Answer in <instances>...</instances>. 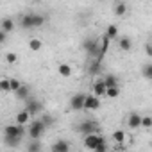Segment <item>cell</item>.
<instances>
[{"instance_id": "cell-8", "label": "cell", "mask_w": 152, "mask_h": 152, "mask_svg": "<svg viewBox=\"0 0 152 152\" xmlns=\"http://www.w3.org/2000/svg\"><path fill=\"white\" fill-rule=\"evenodd\" d=\"M100 107V99L93 93V95H88L86 97V100H84V109L86 111H95V109H99Z\"/></svg>"}, {"instance_id": "cell-3", "label": "cell", "mask_w": 152, "mask_h": 152, "mask_svg": "<svg viewBox=\"0 0 152 152\" xmlns=\"http://www.w3.org/2000/svg\"><path fill=\"white\" fill-rule=\"evenodd\" d=\"M102 141H106V138H104L102 134H99V132L86 134V136H84V148H88V150H95V148L99 147V143H102Z\"/></svg>"}, {"instance_id": "cell-12", "label": "cell", "mask_w": 152, "mask_h": 152, "mask_svg": "<svg viewBox=\"0 0 152 152\" xmlns=\"http://www.w3.org/2000/svg\"><path fill=\"white\" fill-rule=\"evenodd\" d=\"M118 47H120L122 52H131L132 50V39L129 36H124V38L118 39Z\"/></svg>"}, {"instance_id": "cell-28", "label": "cell", "mask_w": 152, "mask_h": 152, "mask_svg": "<svg viewBox=\"0 0 152 152\" xmlns=\"http://www.w3.org/2000/svg\"><path fill=\"white\" fill-rule=\"evenodd\" d=\"M18 61V56L15 54V52H7L6 54V63H9V64H15Z\"/></svg>"}, {"instance_id": "cell-1", "label": "cell", "mask_w": 152, "mask_h": 152, "mask_svg": "<svg viewBox=\"0 0 152 152\" xmlns=\"http://www.w3.org/2000/svg\"><path fill=\"white\" fill-rule=\"evenodd\" d=\"M23 136H25V127L22 124H9L4 127V141L7 147H18Z\"/></svg>"}, {"instance_id": "cell-19", "label": "cell", "mask_w": 152, "mask_h": 152, "mask_svg": "<svg viewBox=\"0 0 152 152\" xmlns=\"http://www.w3.org/2000/svg\"><path fill=\"white\" fill-rule=\"evenodd\" d=\"M113 11H115V16H124V15L127 13V6H125L124 2H118Z\"/></svg>"}, {"instance_id": "cell-23", "label": "cell", "mask_w": 152, "mask_h": 152, "mask_svg": "<svg viewBox=\"0 0 152 152\" xmlns=\"http://www.w3.org/2000/svg\"><path fill=\"white\" fill-rule=\"evenodd\" d=\"M118 95H120L118 86H111V88H107V91H106V97H107V99H116Z\"/></svg>"}, {"instance_id": "cell-4", "label": "cell", "mask_w": 152, "mask_h": 152, "mask_svg": "<svg viewBox=\"0 0 152 152\" xmlns=\"http://www.w3.org/2000/svg\"><path fill=\"white\" fill-rule=\"evenodd\" d=\"M83 48L86 50V54L90 57H95L100 50V39H95V38H86L84 43H83Z\"/></svg>"}, {"instance_id": "cell-16", "label": "cell", "mask_w": 152, "mask_h": 152, "mask_svg": "<svg viewBox=\"0 0 152 152\" xmlns=\"http://www.w3.org/2000/svg\"><path fill=\"white\" fill-rule=\"evenodd\" d=\"M29 120H31V113H29L27 109H23V111H20V113L16 115V124L25 125V124H29Z\"/></svg>"}, {"instance_id": "cell-31", "label": "cell", "mask_w": 152, "mask_h": 152, "mask_svg": "<svg viewBox=\"0 0 152 152\" xmlns=\"http://www.w3.org/2000/svg\"><path fill=\"white\" fill-rule=\"evenodd\" d=\"M41 122L48 127V125H52V124H54V118H52L50 115H45V113H43V115H41Z\"/></svg>"}, {"instance_id": "cell-22", "label": "cell", "mask_w": 152, "mask_h": 152, "mask_svg": "<svg viewBox=\"0 0 152 152\" xmlns=\"http://www.w3.org/2000/svg\"><path fill=\"white\" fill-rule=\"evenodd\" d=\"M106 34L111 38V39H115V38H118V27L115 25V23H111L109 27H107V31H106Z\"/></svg>"}, {"instance_id": "cell-7", "label": "cell", "mask_w": 152, "mask_h": 152, "mask_svg": "<svg viewBox=\"0 0 152 152\" xmlns=\"http://www.w3.org/2000/svg\"><path fill=\"white\" fill-rule=\"evenodd\" d=\"M25 109L31 113V116H34V115H38V113L43 111V104H41L39 100H36L34 97H29V99L25 100Z\"/></svg>"}, {"instance_id": "cell-14", "label": "cell", "mask_w": 152, "mask_h": 152, "mask_svg": "<svg viewBox=\"0 0 152 152\" xmlns=\"http://www.w3.org/2000/svg\"><path fill=\"white\" fill-rule=\"evenodd\" d=\"M57 72H59V75L61 77H72V66L70 64H66V63H61V64H57Z\"/></svg>"}, {"instance_id": "cell-17", "label": "cell", "mask_w": 152, "mask_h": 152, "mask_svg": "<svg viewBox=\"0 0 152 152\" xmlns=\"http://www.w3.org/2000/svg\"><path fill=\"white\" fill-rule=\"evenodd\" d=\"M41 47H43L41 39H38V38H31V39H29V48H31L32 52H39Z\"/></svg>"}, {"instance_id": "cell-30", "label": "cell", "mask_w": 152, "mask_h": 152, "mask_svg": "<svg viewBox=\"0 0 152 152\" xmlns=\"http://www.w3.org/2000/svg\"><path fill=\"white\" fill-rule=\"evenodd\" d=\"M45 23V16L43 15H34V27H41Z\"/></svg>"}, {"instance_id": "cell-27", "label": "cell", "mask_w": 152, "mask_h": 152, "mask_svg": "<svg viewBox=\"0 0 152 152\" xmlns=\"http://www.w3.org/2000/svg\"><path fill=\"white\" fill-rule=\"evenodd\" d=\"M0 90H2L4 93H9V91H11V81H9V79L0 81Z\"/></svg>"}, {"instance_id": "cell-20", "label": "cell", "mask_w": 152, "mask_h": 152, "mask_svg": "<svg viewBox=\"0 0 152 152\" xmlns=\"http://www.w3.org/2000/svg\"><path fill=\"white\" fill-rule=\"evenodd\" d=\"M141 73H143V77H145V79L152 81V63H147V64H143V68H141Z\"/></svg>"}, {"instance_id": "cell-18", "label": "cell", "mask_w": 152, "mask_h": 152, "mask_svg": "<svg viewBox=\"0 0 152 152\" xmlns=\"http://www.w3.org/2000/svg\"><path fill=\"white\" fill-rule=\"evenodd\" d=\"M0 27H2V31H6V32H11L15 29V22L11 18H4L2 23H0Z\"/></svg>"}, {"instance_id": "cell-10", "label": "cell", "mask_w": 152, "mask_h": 152, "mask_svg": "<svg viewBox=\"0 0 152 152\" xmlns=\"http://www.w3.org/2000/svg\"><path fill=\"white\" fill-rule=\"evenodd\" d=\"M93 93L97 95V97H106V91H107V86H106V81L104 79H99L95 84H93Z\"/></svg>"}, {"instance_id": "cell-9", "label": "cell", "mask_w": 152, "mask_h": 152, "mask_svg": "<svg viewBox=\"0 0 152 152\" xmlns=\"http://www.w3.org/2000/svg\"><path fill=\"white\" fill-rule=\"evenodd\" d=\"M34 15L36 13H27L22 16L20 20V27L22 29H34Z\"/></svg>"}, {"instance_id": "cell-33", "label": "cell", "mask_w": 152, "mask_h": 152, "mask_svg": "<svg viewBox=\"0 0 152 152\" xmlns=\"http://www.w3.org/2000/svg\"><path fill=\"white\" fill-rule=\"evenodd\" d=\"M106 150H107V145H106V141L99 143V147L95 148V152H106Z\"/></svg>"}, {"instance_id": "cell-32", "label": "cell", "mask_w": 152, "mask_h": 152, "mask_svg": "<svg viewBox=\"0 0 152 152\" xmlns=\"http://www.w3.org/2000/svg\"><path fill=\"white\" fill-rule=\"evenodd\" d=\"M9 81H11V91L15 93V91H16V90H18V88L22 86V83H20L18 79H9Z\"/></svg>"}, {"instance_id": "cell-26", "label": "cell", "mask_w": 152, "mask_h": 152, "mask_svg": "<svg viewBox=\"0 0 152 152\" xmlns=\"http://www.w3.org/2000/svg\"><path fill=\"white\" fill-rule=\"evenodd\" d=\"M27 150L29 152H38V150H41V145L38 143V140H31L29 145H27Z\"/></svg>"}, {"instance_id": "cell-15", "label": "cell", "mask_w": 152, "mask_h": 152, "mask_svg": "<svg viewBox=\"0 0 152 152\" xmlns=\"http://www.w3.org/2000/svg\"><path fill=\"white\" fill-rule=\"evenodd\" d=\"M52 150H54V152H68V150H70V145H68L64 140H59V141H56V143L52 145Z\"/></svg>"}, {"instance_id": "cell-11", "label": "cell", "mask_w": 152, "mask_h": 152, "mask_svg": "<svg viewBox=\"0 0 152 152\" xmlns=\"http://www.w3.org/2000/svg\"><path fill=\"white\" fill-rule=\"evenodd\" d=\"M127 125H129V129H138V127H141V115L131 113L129 118H127Z\"/></svg>"}, {"instance_id": "cell-13", "label": "cell", "mask_w": 152, "mask_h": 152, "mask_svg": "<svg viewBox=\"0 0 152 152\" xmlns=\"http://www.w3.org/2000/svg\"><path fill=\"white\" fill-rule=\"evenodd\" d=\"M15 95H16V99H18V100H27V99L31 97V88H29V86H25V84H22V86L15 91Z\"/></svg>"}, {"instance_id": "cell-21", "label": "cell", "mask_w": 152, "mask_h": 152, "mask_svg": "<svg viewBox=\"0 0 152 152\" xmlns=\"http://www.w3.org/2000/svg\"><path fill=\"white\" fill-rule=\"evenodd\" d=\"M100 68H102V63L95 59V61L90 64V73H91V75H97V73H100Z\"/></svg>"}, {"instance_id": "cell-34", "label": "cell", "mask_w": 152, "mask_h": 152, "mask_svg": "<svg viewBox=\"0 0 152 152\" xmlns=\"http://www.w3.org/2000/svg\"><path fill=\"white\" fill-rule=\"evenodd\" d=\"M6 39H7V32L0 31V43H6Z\"/></svg>"}, {"instance_id": "cell-35", "label": "cell", "mask_w": 152, "mask_h": 152, "mask_svg": "<svg viewBox=\"0 0 152 152\" xmlns=\"http://www.w3.org/2000/svg\"><path fill=\"white\" fill-rule=\"evenodd\" d=\"M147 54L152 57V45H148V47H147Z\"/></svg>"}, {"instance_id": "cell-29", "label": "cell", "mask_w": 152, "mask_h": 152, "mask_svg": "<svg viewBox=\"0 0 152 152\" xmlns=\"http://www.w3.org/2000/svg\"><path fill=\"white\" fill-rule=\"evenodd\" d=\"M141 127L150 129L152 127V116H141Z\"/></svg>"}, {"instance_id": "cell-2", "label": "cell", "mask_w": 152, "mask_h": 152, "mask_svg": "<svg viewBox=\"0 0 152 152\" xmlns=\"http://www.w3.org/2000/svg\"><path fill=\"white\" fill-rule=\"evenodd\" d=\"M45 131H47V125L41 122V118L31 122V125H29V140H39Z\"/></svg>"}, {"instance_id": "cell-5", "label": "cell", "mask_w": 152, "mask_h": 152, "mask_svg": "<svg viewBox=\"0 0 152 152\" xmlns=\"http://www.w3.org/2000/svg\"><path fill=\"white\" fill-rule=\"evenodd\" d=\"M77 131H79L83 136H86V134H91V132H99V124H97L95 120H84L83 124H79Z\"/></svg>"}, {"instance_id": "cell-24", "label": "cell", "mask_w": 152, "mask_h": 152, "mask_svg": "<svg viewBox=\"0 0 152 152\" xmlns=\"http://www.w3.org/2000/svg\"><path fill=\"white\" fill-rule=\"evenodd\" d=\"M113 140H115L116 143H124V141H125V132H124L122 129L115 131V132H113Z\"/></svg>"}, {"instance_id": "cell-6", "label": "cell", "mask_w": 152, "mask_h": 152, "mask_svg": "<svg viewBox=\"0 0 152 152\" xmlns=\"http://www.w3.org/2000/svg\"><path fill=\"white\" fill-rule=\"evenodd\" d=\"M86 93H75L70 99V109L72 111H83L84 109V100H86Z\"/></svg>"}, {"instance_id": "cell-25", "label": "cell", "mask_w": 152, "mask_h": 152, "mask_svg": "<svg viewBox=\"0 0 152 152\" xmlns=\"http://www.w3.org/2000/svg\"><path fill=\"white\" fill-rule=\"evenodd\" d=\"M104 81H106V86L107 88H111V86H118V79L115 77V75H106V77H104Z\"/></svg>"}]
</instances>
